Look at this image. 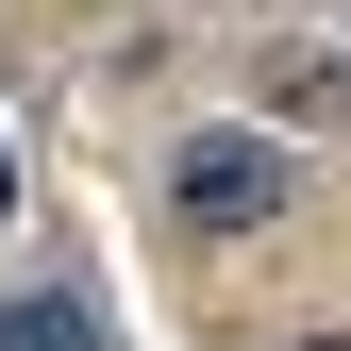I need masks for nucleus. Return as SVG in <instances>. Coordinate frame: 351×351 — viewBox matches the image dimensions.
<instances>
[{"mask_svg": "<svg viewBox=\"0 0 351 351\" xmlns=\"http://www.w3.org/2000/svg\"><path fill=\"white\" fill-rule=\"evenodd\" d=\"M167 184H184V217L251 234V217L285 201V151H268V134H184V167H167Z\"/></svg>", "mask_w": 351, "mask_h": 351, "instance_id": "obj_1", "label": "nucleus"}, {"mask_svg": "<svg viewBox=\"0 0 351 351\" xmlns=\"http://www.w3.org/2000/svg\"><path fill=\"white\" fill-rule=\"evenodd\" d=\"M0 351H101V335H84V301H0Z\"/></svg>", "mask_w": 351, "mask_h": 351, "instance_id": "obj_2", "label": "nucleus"}, {"mask_svg": "<svg viewBox=\"0 0 351 351\" xmlns=\"http://www.w3.org/2000/svg\"><path fill=\"white\" fill-rule=\"evenodd\" d=\"M0 217H17V151H0Z\"/></svg>", "mask_w": 351, "mask_h": 351, "instance_id": "obj_3", "label": "nucleus"}, {"mask_svg": "<svg viewBox=\"0 0 351 351\" xmlns=\"http://www.w3.org/2000/svg\"><path fill=\"white\" fill-rule=\"evenodd\" d=\"M318 351H351V335H318Z\"/></svg>", "mask_w": 351, "mask_h": 351, "instance_id": "obj_4", "label": "nucleus"}]
</instances>
